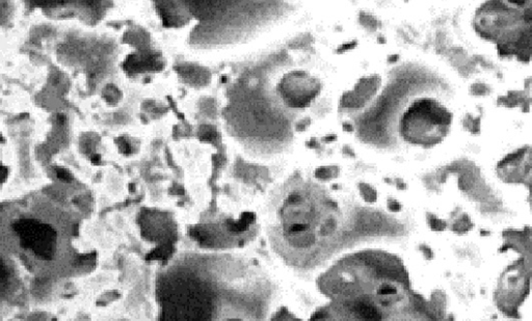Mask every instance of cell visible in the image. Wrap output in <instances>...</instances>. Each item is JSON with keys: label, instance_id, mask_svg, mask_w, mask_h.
Instances as JSON below:
<instances>
[{"label": "cell", "instance_id": "obj_15", "mask_svg": "<svg viewBox=\"0 0 532 321\" xmlns=\"http://www.w3.org/2000/svg\"><path fill=\"white\" fill-rule=\"evenodd\" d=\"M359 191H360L361 196L365 202L372 204L376 203L378 200V191L374 189L369 183L361 182L359 184Z\"/></svg>", "mask_w": 532, "mask_h": 321}, {"label": "cell", "instance_id": "obj_11", "mask_svg": "<svg viewBox=\"0 0 532 321\" xmlns=\"http://www.w3.org/2000/svg\"><path fill=\"white\" fill-rule=\"evenodd\" d=\"M122 42L129 46L132 50H148L154 48L153 38L150 32L143 26L131 25L124 32Z\"/></svg>", "mask_w": 532, "mask_h": 321}, {"label": "cell", "instance_id": "obj_25", "mask_svg": "<svg viewBox=\"0 0 532 321\" xmlns=\"http://www.w3.org/2000/svg\"><path fill=\"white\" fill-rule=\"evenodd\" d=\"M336 139L337 135L328 134L327 137H323V141H326V143H332V141H336Z\"/></svg>", "mask_w": 532, "mask_h": 321}, {"label": "cell", "instance_id": "obj_20", "mask_svg": "<svg viewBox=\"0 0 532 321\" xmlns=\"http://www.w3.org/2000/svg\"><path fill=\"white\" fill-rule=\"evenodd\" d=\"M387 205H388L389 210L392 211V213H400V211H402V205L397 200H395V199H390Z\"/></svg>", "mask_w": 532, "mask_h": 321}, {"label": "cell", "instance_id": "obj_18", "mask_svg": "<svg viewBox=\"0 0 532 321\" xmlns=\"http://www.w3.org/2000/svg\"><path fill=\"white\" fill-rule=\"evenodd\" d=\"M500 1L505 4L507 8L516 11V12L526 10L531 6V0H500Z\"/></svg>", "mask_w": 532, "mask_h": 321}, {"label": "cell", "instance_id": "obj_10", "mask_svg": "<svg viewBox=\"0 0 532 321\" xmlns=\"http://www.w3.org/2000/svg\"><path fill=\"white\" fill-rule=\"evenodd\" d=\"M174 71L186 86L205 87L211 82V71L200 63L183 61L174 65Z\"/></svg>", "mask_w": 532, "mask_h": 321}, {"label": "cell", "instance_id": "obj_4", "mask_svg": "<svg viewBox=\"0 0 532 321\" xmlns=\"http://www.w3.org/2000/svg\"><path fill=\"white\" fill-rule=\"evenodd\" d=\"M453 115L450 109L435 98L416 99L400 121V132L409 143L433 147L450 133Z\"/></svg>", "mask_w": 532, "mask_h": 321}, {"label": "cell", "instance_id": "obj_22", "mask_svg": "<svg viewBox=\"0 0 532 321\" xmlns=\"http://www.w3.org/2000/svg\"><path fill=\"white\" fill-rule=\"evenodd\" d=\"M396 182H397L396 183V187H397L400 191H406V189H408V185H407V183L404 182L402 179H397Z\"/></svg>", "mask_w": 532, "mask_h": 321}, {"label": "cell", "instance_id": "obj_8", "mask_svg": "<svg viewBox=\"0 0 532 321\" xmlns=\"http://www.w3.org/2000/svg\"><path fill=\"white\" fill-rule=\"evenodd\" d=\"M383 86L380 74H367L358 78L352 89L345 91L339 100V107L343 111H358L364 108L378 95Z\"/></svg>", "mask_w": 532, "mask_h": 321}, {"label": "cell", "instance_id": "obj_13", "mask_svg": "<svg viewBox=\"0 0 532 321\" xmlns=\"http://www.w3.org/2000/svg\"><path fill=\"white\" fill-rule=\"evenodd\" d=\"M17 0H0V32L11 25L16 15Z\"/></svg>", "mask_w": 532, "mask_h": 321}, {"label": "cell", "instance_id": "obj_1", "mask_svg": "<svg viewBox=\"0 0 532 321\" xmlns=\"http://www.w3.org/2000/svg\"><path fill=\"white\" fill-rule=\"evenodd\" d=\"M277 284L246 253L185 251L157 270L154 296L164 321L264 320Z\"/></svg>", "mask_w": 532, "mask_h": 321}, {"label": "cell", "instance_id": "obj_3", "mask_svg": "<svg viewBox=\"0 0 532 321\" xmlns=\"http://www.w3.org/2000/svg\"><path fill=\"white\" fill-rule=\"evenodd\" d=\"M8 244L32 268L71 264V214L62 207L32 200L11 208L6 216Z\"/></svg>", "mask_w": 532, "mask_h": 321}, {"label": "cell", "instance_id": "obj_16", "mask_svg": "<svg viewBox=\"0 0 532 321\" xmlns=\"http://www.w3.org/2000/svg\"><path fill=\"white\" fill-rule=\"evenodd\" d=\"M472 228L473 224L471 222L469 216L463 215L452 225L451 231L454 233H459V234H464V233L469 232Z\"/></svg>", "mask_w": 532, "mask_h": 321}, {"label": "cell", "instance_id": "obj_21", "mask_svg": "<svg viewBox=\"0 0 532 321\" xmlns=\"http://www.w3.org/2000/svg\"><path fill=\"white\" fill-rule=\"evenodd\" d=\"M420 251H421L422 254H423V256L426 258L428 260H431L433 258V250L430 248V246H426V244H421L420 246Z\"/></svg>", "mask_w": 532, "mask_h": 321}, {"label": "cell", "instance_id": "obj_17", "mask_svg": "<svg viewBox=\"0 0 532 321\" xmlns=\"http://www.w3.org/2000/svg\"><path fill=\"white\" fill-rule=\"evenodd\" d=\"M428 224L431 230L435 232H443L447 228V222L442 218H438L435 214H428Z\"/></svg>", "mask_w": 532, "mask_h": 321}, {"label": "cell", "instance_id": "obj_5", "mask_svg": "<svg viewBox=\"0 0 532 321\" xmlns=\"http://www.w3.org/2000/svg\"><path fill=\"white\" fill-rule=\"evenodd\" d=\"M323 84L318 76L306 70L286 72L275 87L280 106L289 111L310 108L323 93Z\"/></svg>", "mask_w": 532, "mask_h": 321}, {"label": "cell", "instance_id": "obj_14", "mask_svg": "<svg viewBox=\"0 0 532 321\" xmlns=\"http://www.w3.org/2000/svg\"><path fill=\"white\" fill-rule=\"evenodd\" d=\"M340 174V169L337 165H328L315 170L314 176L319 181H330L337 178Z\"/></svg>", "mask_w": 532, "mask_h": 321}, {"label": "cell", "instance_id": "obj_6", "mask_svg": "<svg viewBox=\"0 0 532 321\" xmlns=\"http://www.w3.org/2000/svg\"><path fill=\"white\" fill-rule=\"evenodd\" d=\"M30 14L51 20L87 22L97 16L103 0H17Z\"/></svg>", "mask_w": 532, "mask_h": 321}, {"label": "cell", "instance_id": "obj_9", "mask_svg": "<svg viewBox=\"0 0 532 321\" xmlns=\"http://www.w3.org/2000/svg\"><path fill=\"white\" fill-rule=\"evenodd\" d=\"M122 70L129 77L154 75L163 72L168 60L161 51L155 49L131 50L122 62Z\"/></svg>", "mask_w": 532, "mask_h": 321}, {"label": "cell", "instance_id": "obj_7", "mask_svg": "<svg viewBox=\"0 0 532 321\" xmlns=\"http://www.w3.org/2000/svg\"><path fill=\"white\" fill-rule=\"evenodd\" d=\"M518 13L501 1L499 6L487 4L477 12L474 20L475 30L481 38L496 43L503 34L523 23Z\"/></svg>", "mask_w": 532, "mask_h": 321}, {"label": "cell", "instance_id": "obj_19", "mask_svg": "<svg viewBox=\"0 0 532 321\" xmlns=\"http://www.w3.org/2000/svg\"><path fill=\"white\" fill-rule=\"evenodd\" d=\"M464 126L473 134L474 133H479L481 132V119L479 118L474 119L473 117H468L467 119H465Z\"/></svg>", "mask_w": 532, "mask_h": 321}, {"label": "cell", "instance_id": "obj_23", "mask_svg": "<svg viewBox=\"0 0 532 321\" xmlns=\"http://www.w3.org/2000/svg\"><path fill=\"white\" fill-rule=\"evenodd\" d=\"M342 129L343 131L348 133L354 132V126H352V124L349 123V122H345V123L342 124Z\"/></svg>", "mask_w": 532, "mask_h": 321}, {"label": "cell", "instance_id": "obj_24", "mask_svg": "<svg viewBox=\"0 0 532 321\" xmlns=\"http://www.w3.org/2000/svg\"><path fill=\"white\" fill-rule=\"evenodd\" d=\"M343 154L348 155L349 157H354L356 156V153H354V151L352 149V148L349 147V146H345L342 149Z\"/></svg>", "mask_w": 532, "mask_h": 321}, {"label": "cell", "instance_id": "obj_12", "mask_svg": "<svg viewBox=\"0 0 532 321\" xmlns=\"http://www.w3.org/2000/svg\"><path fill=\"white\" fill-rule=\"evenodd\" d=\"M156 6V11L161 18L163 26L166 27H179L183 25V17L181 16L180 11L172 0H153Z\"/></svg>", "mask_w": 532, "mask_h": 321}, {"label": "cell", "instance_id": "obj_2", "mask_svg": "<svg viewBox=\"0 0 532 321\" xmlns=\"http://www.w3.org/2000/svg\"><path fill=\"white\" fill-rule=\"evenodd\" d=\"M336 208L316 185L299 175L289 177L267 199L264 227L271 250L290 268H311L323 251L326 211Z\"/></svg>", "mask_w": 532, "mask_h": 321}]
</instances>
